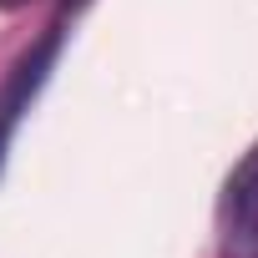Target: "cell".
Segmentation results:
<instances>
[{
    "label": "cell",
    "mask_w": 258,
    "mask_h": 258,
    "mask_svg": "<svg viewBox=\"0 0 258 258\" xmlns=\"http://www.w3.org/2000/svg\"><path fill=\"white\" fill-rule=\"evenodd\" d=\"M26 6V0H0V11H21Z\"/></svg>",
    "instance_id": "3957f363"
},
{
    "label": "cell",
    "mask_w": 258,
    "mask_h": 258,
    "mask_svg": "<svg viewBox=\"0 0 258 258\" xmlns=\"http://www.w3.org/2000/svg\"><path fill=\"white\" fill-rule=\"evenodd\" d=\"M56 51H61V31L41 36V41L11 66V76L0 81V167H6V152H11V137H16L21 116L31 111L36 91L46 86V76H51V66H56Z\"/></svg>",
    "instance_id": "7a4b0ae2"
},
{
    "label": "cell",
    "mask_w": 258,
    "mask_h": 258,
    "mask_svg": "<svg viewBox=\"0 0 258 258\" xmlns=\"http://www.w3.org/2000/svg\"><path fill=\"white\" fill-rule=\"evenodd\" d=\"M218 258H258V142L228 172L218 198Z\"/></svg>",
    "instance_id": "6da1fadb"
},
{
    "label": "cell",
    "mask_w": 258,
    "mask_h": 258,
    "mask_svg": "<svg viewBox=\"0 0 258 258\" xmlns=\"http://www.w3.org/2000/svg\"><path fill=\"white\" fill-rule=\"evenodd\" d=\"M66 6H86V0H66Z\"/></svg>",
    "instance_id": "277c9868"
}]
</instances>
